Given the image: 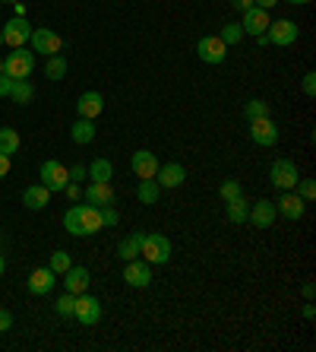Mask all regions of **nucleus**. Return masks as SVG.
<instances>
[{"label": "nucleus", "instance_id": "7c9ffc66", "mask_svg": "<svg viewBox=\"0 0 316 352\" xmlns=\"http://www.w3.org/2000/svg\"><path fill=\"white\" fill-rule=\"evenodd\" d=\"M219 197H221V204H231V200H237V197H243V188H241V181H234V178L221 181V188H219Z\"/></svg>", "mask_w": 316, "mask_h": 352}, {"label": "nucleus", "instance_id": "603ef678", "mask_svg": "<svg viewBox=\"0 0 316 352\" xmlns=\"http://www.w3.org/2000/svg\"><path fill=\"white\" fill-rule=\"evenodd\" d=\"M0 74H3V58H0Z\"/></svg>", "mask_w": 316, "mask_h": 352}, {"label": "nucleus", "instance_id": "e433bc0d", "mask_svg": "<svg viewBox=\"0 0 316 352\" xmlns=\"http://www.w3.org/2000/svg\"><path fill=\"white\" fill-rule=\"evenodd\" d=\"M98 213H101V226H117V222H121V213L114 210V204L98 206Z\"/></svg>", "mask_w": 316, "mask_h": 352}, {"label": "nucleus", "instance_id": "9b49d317", "mask_svg": "<svg viewBox=\"0 0 316 352\" xmlns=\"http://www.w3.org/2000/svg\"><path fill=\"white\" fill-rule=\"evenodd\" d=\"M123 283L133 289H146L149 283H152V263H146L143 257L127 261V267H123Z\"/></svg>", "mask_w": 316, "mask_h": 352}, {"label": "nucleus", "instance_id": "4be33fe9", "mask_svg": "<svg viewBox=\"0 0 316 352\" xmlns=\"http://www.w3.org/2000/svg\"><path fill=\"white\" fill-rule=\"evenodd\" d=\"M23 204H25V210H45L51 204V190L45 184H32V188H25Z\"/></svg>", "mask_w": 316, "mask_h": 352}, {"label": "nucleus", "instance_id": "412c9836", "mask_svg": "<svg viewBox=\"0 0 316 352\" xmlns=\"http://www.w3.org/2000/svg\"><path fill=\"white\" fill-rule=\"evenodd\" d=\"M76 111H80V118L95 121V118L105 111V98H101V92H82V96L76 98Z\"/></svg>", "mask_w": 316, "mask_h": 352}, {"label": "nucleus", "instance_id": "1a4fd4ad", "mask_svg": "<svg viewBox=\"0 0 316 352\" xmlns=\"http://www.w3.org/2000/svg\"><path fill=\"white\" fill-rule=\"evenodd\" d=\"M196 58L203 60V64H225L228 45L219 38V35H206V38L196 41Z\"/></svg>", "mask_w": 316, "mask_h": 352}, {"label": "nucleus", "instance_id": "79ce46f5", "mask_svg": "<svg viewBox=\"0 0 316 352\" xmlns=\"http://www.w3.org/2000/svg\"><path fill=\"white\" fill-rule=\"evenodd\" d=\"M64 194L70 197V200H80V197H82V188H80V184H76V181H70V184H66V188H64Z\"/></svg>", "mask_w": 316, "mask_h": 352}, {"label": "nucleus", "instance_id": "6ab92c4d", "mask_svg": "<svg viewBox=\"0 0 316 352\" xmlns=\"http://www.w3.org/2000/svg\"><path fill=\"white\" fill-rule=\"evenodd\" d=\"M276 204L272 200H256V204L250 206V213H247V219L256 226V229H272V222H276Z\"/></svg>", "mask_w": 316, "mask_h": 352}, {"label": "nucleus", "instance_id": "5701e85b", "mask_svg": "<svg viewBox=\"0 0 316 352\" xmlns=\"http://www.w3.org/2000/svg\"><path fill=\"white\" fill-rule=\"evenodd\" d=\"M70 140H73V143H80V146L92 143V140H95V121H89V118L73 121V124H70Z\"/></svg>", "mask_w": 316, "mask_h": 352}, {"label": "nucleus", "instance_id": "473e14b6", "mask_svg": "<svg viewBox=\"0 0 316 352\" xmlns=\"http://www.w3.org/2000/svg\"><path fill=\"white\" fill-rule=\"evenodd\" d=\"M266 115H269V105L263 98H250V102L243 105V118H247V121H256V118H266Z\"/></svg>", "mask_w": 316, "mask_h": 352}, {"label": "nucleus", "instance_id": "0eeeda50", "mask_svg": "<svg viewBox=\"0 0 316 352\" xmlns=\"http://www.w3.org/2000/svg\"><path fill=\"white\" fill-rule=\"evenodd\" d=\"M41 184H45L51 194H60V190L70 184V168L60 165L57 159H48V162L41 165Z\"/></svg>", "mask_w": 316, "mask_h": 352}, {"label": "nucleus", "instance_id": "864d4df0", "mask_svg": "<svg viewBox=\"0 0 316 352\" xmlns=\"http://www.w3.org/2000/svg\"><path fill=\"white\" fill-rule=\"evenodd\" d=\"M0 45H3V35H0Z\"/></svg>", "mask_w": 316, "mask_h": 352}, {"label": "nucleus", "instance_id": "aec40b11", "mask_svg": "<svg viewBox=\"0 0 316 352\" xmlns=\"http://www.w3.org/2000/svg\"><path fill=\"white\" fill-rule=\"evenodd\" d=\"M82 197H86V204H92V206H108V204H114V188H111V181H92L89 188L82 190Z\"/></svg>", "mask_w": 316, "mask_h": 352}, {"label": "nucleus", "instance_id": "c03bdc74", "mask_svg": "<svg viewBox=\"0 0 316 352\" xmlns=\"http://www.w3.org/2000/svg\"><path fill=\"white\" fill-rule=\"evenodd\" d=\"M231 7H234L237 13H243V10H250V7H253V0H231Z\"/></svg>", "mask_w": 316, "mask_h": 352}, {"label": "nucleus", "instance_id": "f704fd0d", "mask_svg": "<svg viewBox=\"0 0 316 352\" xmlns=\"http://www.w3.org/2000/svg\"><path fill=\"white\" fill-rule=\"evenodd\" d=\"M73 302H76V295L64 292V295H60V298L54 302V311L60 314V318H73Z\"/></svg>", "mask_w": 316, "mask_h": 352}, {"label": "nucleus", "instance_id": "f257e3e1", "mask_svg": "<svg viewBox=\"0 0 316 352\" xmlns=\"http://www.w3.org/2000/svg\"><path fill=\"white\" fill-rule=\"evenodd\" d=\"M64 229L70 232V235H76V238H89V235H95V232H101L105 226H101V213H98V206L76 204V206H70V210L64 213Z\"/></svg>", "mask_w": 316, "mask_h": 352}, {"label": "nucleus", "instance_id": "de8ad7c7", "mask_svg": "<svg viewBox=\"0 0 316 352\" xmlns=\"http://www.w3.org/2000/svg\"><path fill=\"white\" fill-rule=\"evenodd\" d=\"M313 314H316L313 302H307V305H304V318H307V320H313Z\"/></svg>", "mask_w": 316, "mask_h": 352}, {"label": "nucleus", "instance_id": "8fccbe9b", "mask_svg": "<svg viewBox=\"0 0 316 352\" xmlns=\"http://www.w3.org/2000/svg\"><path fill=\"white\" fill-rule=\"evenodd\" d=\"M288 3H294V7H304V3H310V0H288Z\"/></svg>", "mask_w": 316, "mask_h": 352}, {"label": "nucleus", "instance_id": "37998d69", "mask_svg": "<svg viewBox=\"0 0 316 352\" xmlns=\"http://www.w3.org/2000/svg\"><path fill=\"white\" fill-rule=\"evenodd\" d=\"M86 178V165H73L70 168V181H82Z\"/></svg>", "mask_w": 316, "mask_h": 352}, {"label": "nucleus", "instance_id": "393cba45", "mask_svg": "<svg viewBox=\"0 0 316 352\" xmlns=\"http://www.w3.org/2000/svg\"><path fill=\"white\" fill-rule=\"evenodd\" d=\"M139 245H143V232H133V235H127L117 245V254H121V261L127 263V261H136L139 257Z\"/></svg>", "mask_w": 316, "mask_h": 352}, {"label": "nucleus", "instance_id": "39448f33", "mask_svg": "<svg viewBox=\"0 0 316 352\" xmlns=\"http://www.w3.org/2000/svg\"><path fill=\"white\" fill-rule=\"evenodd\" d=\"M269 178H272V184H276L278 190H294V184L300 181L297 162H291V159H276L272 168H269Z\"/></svg>", "mask_w": 316, "mask_h": 352}, {"label": "nucleus", "instance_id": "a19ab883", "mask_svg": "<svg viewBox=\"0 0 316 352\" xmlns=\"http://www.w3.org/2000/svg\"><path fill=\"white\" fill-rule=\"evenodd\" d=\"M10 165H13V156H7V153H0V181L10 175Z\"/></svg>", "mask_w": 316, "mask_h": 352}, {"label": "nucleus", "instance_id": "3c124183", "mask_svg": "<svg viewBox=\"0 0 316 352\" xmlns=\"http://www.w3.org/2000/svg\"><path fill=\"white\" fill-rule=\"evenodd\" d=\"M3 270H7V263H3V254H0V276H3Z\"/></svg>", "mask_w": 316, "mask_h": 352}, {"label": "nucleus", "instance_id": "f03ea898", "mask_svg": "<svg viewBox=\"0 0 316 352\" xmlns=\"http://www.w3.org/2000/svg\"><path fill=\"white\" fill-rule=\"evenodd\" d=\"M139 257L152 267H162L171 261V238L162 232H152V235H143V245H139Z\"/></svg>", "mask_w": 316, "mask_h": 352}, {"label": "nucleus", "instance_id": "a211bd4d", "mask_svg": "<svg viewBox=\"0 0 316 352\" xmlns=\"http://www.w3.org/2000/svg\"><path fill=\"white\" fill-rule=\"evenodd\" d=\"M130 168L136 178H155V172H158V159H155L152 149H136L130 159Z\"/></svg>", "mask_w": 316, "mask_h": 352}, {"label": "nucleus", "instance_id": "72a5a7b5", "mask_svg": "<svg viewBox=\"0 0 316 352\" xmlns=\"http://www.w3.org/2000/svg\"><path fill=\"white\" fill-rule=\"evenodd\" d=\"M48 267L57 273V276H64V273L73 267V261H70V254H66V251H54V254H51V263H48Z\"/></svg>", "mask_w": 316, "mask_h": 352}, {"label": "nucleus", "instance_id": "09e8293b", "mask_svg": "<svg viewBox=\"0 0 316 352\" xmlns=\"http://www.w3.org/2000/svg\"><path fill=\"white\" fill-rule=\"evenodd\" d=\"M13 13H16V16H25V7L19 3V0H13Z\"/></svg>", "mask_w": 316, "mask_h": 352}, {"label": "nucleus", "instance_id": "f3484780", "mask_svg": "<svg viewBox=\"0 0 316 352\" xmlns=\"http://www.w3.org/2000/svg\"><path fill=\"white\" fill-rule=\"evenodd\" d=\"M64 292H70V295H82V292H89V283H92V276H89V270L86 267H70V270L64 273Z\"/></svg>", "mask_w": 316, "mask_h": 352}, {"label": "nucleus", "instance_id": "c756f323", "mask_svg": "<svg viewBox=\"0 0 316 352\" xmlns=\"http://www.w3.org/2000/svg\"><path fill=\"white\" fill-rule=\"evenodd\" d=\"M228 206V219L234 222V226H241V222H247V213H250V206H247V200L243 197H237V200H231Z\"/></svg>", "mask_w": 316, "mask_h": 352}, {"label": "nucleus", "instance_id": "7ed1b4c3", "mask_svg": "<svg viewBox=\"0 0 316 352\" xmlns=\"http://www.w3.org/2000/svg\"><path fill=\"white\" fill-rule=\"evenodd\" d=\"M35 70V51L25 48H10L7 58H3V74L13 76V80H25V76Z\"/></svg>", "mask_w": 316, "mask_h": 352}, {"label": "nucleus", "instance_id": "4468645a", "mask_svg": "<svg viewBox=\"0 0 316 352\" xmlns=\"http://www.w3.org/2000/svg\"><path fill=\"white\" fill-rule=\"evenodd\" d=\"M304 210H307V204H304L294 190H282V197L276 200V213L284 216V219H291V222L304 219Z\"/></svg>", "mask_w": 316, "mask_h": 352}, {"label": "nucleus", "instance_id": "dca6fc26", "mask_svg": "<svg viewBox=\"0 0 316 352\" xmlns=\"http://www.w3.org/2000/svg\"><path fill=\"white\" fill-rule=\"evenodd\" d=\"M155 181H158V188H180L186 181V168L180 162H168V165H158V172H155Z\"/></svg>", "mask_w": 316, "mask_h": 352}, {"label": "nucleus", "instance_id": "bb28decb", "mask_svg": "<svg viewBox=\"0 0 316 352\" xmlns=\"http://www.w3.org/2000/svg\"><path fill=\"white\" fill-rule=\"evenodd\" d=\"M32 96H35L32 82H29V80H13V92H10V98H13L16 105H29V102H32Z\"/></svg>", "mask_w": 316, "mask_h": 352}, {"label": "nucleus", "instance_id": "cd10ccee", "mask_svg": "<svg viewBox=\"0 0 316 352\" xmlns=\"http://www.w3.org/2000/svg\"><path fill=\"white\" fill-rule=\"evenodd\" d=\"M86 175H89L92 181H111L114 178V165L108 162V159H95V162L86 168Z\"/></svg>", "mask_w": 316, "mask_h": 352}, {"label": "nucleus", "instance_id": "20e7f679", "mask_svg": "<svg viewBox=\"0 0 316 352\" xmlns=\"http://www.w3.org/2000/svg\"><path fill=\"white\" fill-rule=\"evenodd\" d=\"M73 318L80 320L82 327H95L98 320H101V302H98L95 295H89V292L76 295V302H73Z\"/></svg>", "mask_w": 316, "mask_h": 352}, {"label": "nucleus", "instance_id": "ea45409f", "mask_svg": "<svg viewBox=\"0 0 316 352\" xmlns=\"http://www.w3.org/2000/svg\"><path fill=\"white\" fill-rule=\"evenodd\" d=\"M10 92H13V76L0 74V98H10Z\"/></svg>", "mask_w": 316, "mask_h": 352}, {"label": "nucleus", "instance_id": "2f4dec72", "mask_svg": "<svg viewBox=\"0 0 316 352\" xmlns=\"http://www.w3.org/2000/svg\"><path fill=\"white\" fill-rule=\"evenodd\" d=\"M221 41H225L228 48H231V45H241L243 41V29H241V23H225L221 25V35H219Z\"/></svg>", "mask_w": 316, "mask_h": 352}, {"label": "nucleus", "instance_id": "6e6552de", "mask_svg": "<svg viewBox=\"0 0 316 352\" xmlns=\"http://www.w3.org/2000/svg\"><path fill=\"white\" fill-rule=\"evenodd\" d=\"M297 35H300V29H297V23H294V19H276V23H269V29H266L269 45H278V48L294 45V41H297Z\"/></svg>", "mask_w": 316, "mask_h": 352}, {"label": "nucleus", "instance_id": "49530a36", "mask_svg": "<svg viewBox=\"0 0 316 352\" xmlns=\"http://www.w3.org/2000/svg\"><path fill=\"white\" fill-rule=\"evenodd\" d=\"M313 292H316L313 283H304V298H307V302H313Z\"/></svg>", "mask_w": 316, "mask_h": 352}, {"label": "nucleus", "instance_id": "f8f14e48", "mask_svg": "<svg viewBox=\"0 0 316 352\" xmlns=\"http://www.w3.org/2000/svg\"><path fill=\"white\" fill-rule=\"evenodd\" d=\"M250 124V137L253 143H260V146H276L278 143V127L272 118H256V121H247Z\"/></svg>", "mask_w": 316, "mask_h": 352}, {"label": "nucleus", "instance_id": "423d86ee", "mask_svg": "<svg viewBox=\"0 0 316 352\" xmlns=\"http://www.w3.org/2000/svg\"><path fill=\"white\" fill-rule=\"evenodd\" d=\"M0 35H3V45H10V48H25L29 38H32V25H29L25 16H13L0 29Z\"/></svg>", "mask_w": 316, "mask_h": 352}, {"label": "nucleus", "instance_id": "4c0bfd02", "mask_svg": "<svg viewBox=\"0 0 316 352\" xmlns=\"http://www.w3.org/2000/svg\"><path fill=\"white\" fill-rule=\"evenodd\" d=\"M300 89H304V96L313 98L316 96V74L310 70V74H304V82H300Z\"/></svg>", "mask_w": 316, "mask_h": 352}, {"label": "nucleus", "instance_id": "a18cd8bd", "mask_svg": "<svg viewBox=\"0 0 316 352\" xmlns=\"http://www.w3.org/2000/svg\"><path fill=\"white\" fill-rule=\"evenodd\" d=\"M278 0H253V7H263V10H272Z\"/></svg>", "mask_w": 316, "mask_h": 352}, {"label": "nucleus", "instance_id": "2eb2a0df", "mask_svg": "<svg viewBox=\"0 0 316 352\" xmlns=\"http://www.w3.org/2000/svg\"><path fill=\"white\" fill-rule=\"evenodd\" d=\"M25 286H29V292H32V295H48L51 289L57 286V273L51 270V267H38V270L29 273Z\"/></svg>", "mask_w": 316, "mask_h": 352}, {"label": "nucleus", "instance_id": "a878e982", "mask_svg": "<svg viewBox=\"0 0 316 352\" xmlns=\"http://www.w3.org/2000/svg\"><path fill=\"white\" fill-rule=\"evenodd\" d=\"M45 76L54 82H60L66 76V58L64 54H51L48 60H45Z\"/></svg>", "mask_w": 316, "mask_h": 352}, {"label": "nucleus", "instance_id": "b1692460", "mask_svg": "<svg viewBox=\"0 0 316 352\" xmlns=\"http://www.w3.org/2000/svg\"><path fill=\"white\" fill-rule=\"evenodd\" d=\"M158 194H162L158 181L155 178H139V184H136V200L139 204H146V206L158 204Z\"/></svg>", "mask_w": 316, "mask_h": 352}, {"label": "nucleus", "instance_id": "ddd939ff", "mask_svg": "<svg viewBox=\"0 0 316 352\" xmlns=\"http://www.w3.org/2000/svg\"><path fill=\"white\" fill-rule=\"evenodd\" d=\"M269 10H263V7H250V10H243V19H241V29H243V35H263L269 29Z\"/></svg>", "mask_w": 316, "mask_h": 352}, {"label": "nucleus", "instance_id": "58836bf2", "mask_svg": "<svg viewBox=\"0 0 316 352\" xmlns=\"http://www.w3.org/2000/svg\"><path fill=\"white\" fill-rule=\"evenodd\" d=\"M7 330H13V311L0 308V333H7Z\"/></svg>", "mask_w": 316, "mask_h": 352}, {"label": "nucleus", "instance_id": "9d476101", "mask_svg": "<svg viewBox=\"0 0 316 352\" xmlns=\"http://www.w3.org/2000/svg\"><path fill=\"white\" fill-rule=\"evenodd\" d=\"M29 45H32V51H38V54H45V58H51V54H60L64 51V38L54 32V29H32V38H29Z\"/></svg>", "mask_w": 316, "mask_h": 352}, {"label": "nucleus", "instance_id": "c9c22d12", "mask_svg": "<svg viewBox=\"0 0 316 352\" xmlns=\"http://www.w3.org/2000/svg\"><path fill=\"white\" fill-rule=\"evenodd\" d=\"M294 190H297V197L304 200V204H310V200L316 197V184H313L310 178H300L297 184H294Z\"/></svg>", "mask_w": 316, "mask_h": 352}, {"label": "nucleus", "instance_id": "c85d7f7f", "mask_svg": "<svg viewBox=\"0 0 316 352\" xmlns=\"http://www.w3.org/2000/svg\"><path fill=\"white\" fill-rule=\"evenodd\" d=\"M0 153H7V156L19 153V133L13 127H0Z\"/></svg>", "mask_w": 316, "mask_h": 352}]
</instances>
